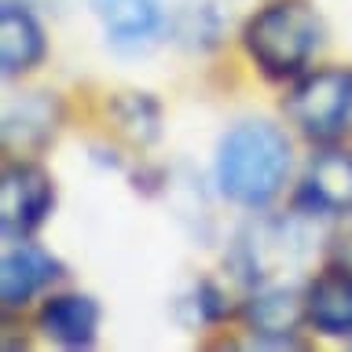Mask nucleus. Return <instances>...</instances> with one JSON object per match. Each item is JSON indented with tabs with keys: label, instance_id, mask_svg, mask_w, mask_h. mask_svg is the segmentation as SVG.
Masks as SVG:
<instances>
[{
	"label": "nucleus",
	"instance_id": "1",
	"mask_svg": "<svg viewBox=\"0 0 352 352\" xmlns=\"http://www.w3.org/2000/svg\"><path fill=\"white\" fill-rule=\"evenodd\" d=\"M290 173V143L268 121H242L220 140L217 184L239 206H268Z\"/></svg>",
	"mask_w": 352,
	"mask_h": 352
},
{
	"label": "nucleus",
	"instance_id": "2",
	"mask_svg": "<svg viewBox=\"0 0 352 352\" xmlns=\"http://www.w3.org/2000/svg\"><path fill=\"white\" fill-rule=\"evenodd\" d=\"M319 44V19L301 0L257 11L246 22V52L268 77H290L308 63Z\"/></svg>",
	"mask_w": 352,
	"mask_h": 352
},
{
	"label": "nucleus",
	"instance_id": "3",
	"mask_svg": "<svg viewBox=\"0 0 352 352\" xmlns=\"http://www.w3.org/2000/svg\"><path fill=\"white\" fill-rule=\"evenodd\" d=\"M286 114L312 140L338 136L352 118V70L334 66V70L308 74L286 99Z\"/></svg>",
	"mask_w": 352,
	"mask_h": 352
},
{
	"label": "nucleus",
	"instance_id": "4",
	"mask_svg": "<svg viewBox=\"0 0 352 352\" xmlns=\"http://www.w3.org/2000/svg\"><path fill=\"white\" fill-rule=\"evenodd\" d=\"M52 209V180L41 165H8L0 180V228L11 239H26Z\"/></svg>",
	"mask_w": 352,
	"mask_h": 352
},
{
	"label": "nucleus",
	"instance_id": "5",
	"mask_svg": "<svg viewBox=\"0 0 352 352\" xmlns=\"http://www.w3.org/2000/svg\"><path fill=\"white\" fill-rule=\"evenodd\" d=\"M305 316L319 334L341 338L352 334V268L334 264L323 275H316L305 294Z\"/></svg>",
	"mask_w": 352,
	"mask_h": 352
},
{
	"label": "nucleus",
	"instance_id": "6",
	"mask_svg": "<svg viewBox=\"0 0 352 352\" xmlns=\"http://www.w3.org/2000/svg\"><path fill=\"white\" fill-rule=\"evenodd\" d=\"M92 11L118 48H140L162 30L158 0H92Z\"/></svg>",
	"mask_w": 352,
	"mask_h": 352
},
{
	"label": "nucleus",
	"instance_id": "7",
	"mask_svg": "<svg viewBox=\"0 0 352 352\" xmlns=\"http://www.w3.org/2000/svg\"><path fill=\"white\" fill-rule=\"evenodd\" d=\"M55 275H59V264H55L41 246H22L8 250L4 261H0V297H4V308H19L26 305L41 286H48Z\"/></svg>",
	"mask_w": 352,
	"mask_h": 352
},
{
	"label": "nucleus",
	"instance_id": "8",
	"mask_svg": "<svg viewBox=\"0 0 352 352\" xmlns=\"http://www.w3.org/2000/svg\"><path fill=\"white\" fill-rule=\"evenodd\" d=\"M305 198L327 213H352V154L349 151H323L308 162Z\"/></svg>",
	"mask_w": 352,
	"mask_h": 352
},
{
	"label": "nucleus",
	"instance_id": "9",
	"mask_svg": "<svg viewBox=\"0 0 352 352\" xmlns=\"http://www.w3.org/2000/svg\"><path fill=\"white\" fill-rule=\"evenodd\" d=\"M41 330L66 349H85L96 341L99 305L92 297H81V294L52 297V301L41 308Z\"/></svg>",
	"mask_w": 352,
	"mask_h": 352
},
{
	"label": "nucleus",
	"instance_id": "10",
	"mask_svg": "<svg viewBox=\"0 0 352 352\" xmlns=\"http://www.w3.org/2000/svg\"><path fill=\"white\" fill-rule=\"evenodd\" d=\"M44 55V33L37 19L19 4H4L0 11V66L8 77L30 70L33 63H41Z\"/></svg>",
	"mask_w": 352,
	"mask_h": 352
},
{
	"label": "nucleus",
	"instance_id": "11",
	"mask_svg": "<svg viewBox=\"0 0 352 352\" xmlns=\"http://www.w3.org/2000/svg\"><path fill=\"white\" fill-rule=\"evenodd\" d=\"M246 319L253 327V334L261 338H290L301 327L305 316V297L286 286H272V290L253 294V301L246 305Z\"/></svg>",
	"mask_w": 352,
	"mask_h": 352
},
{
	"label": "nucleus",
	"instance_id": "12",
	"mask_svg": "<svg viewBox=\"0 0 352 352\" xmlns=\"http://www.w3.org/2000/svg\"><path fill=\"white\" fill-rule=\"evenodd\" d=\"M22 132V143H44L55 132L52 125V103L48 99H26V103L11 107L4 118V136L8 143Z\"/></svg>",
	"mask_w": 352,
	"mask_h": 352
}]
</instances>
